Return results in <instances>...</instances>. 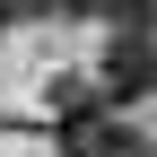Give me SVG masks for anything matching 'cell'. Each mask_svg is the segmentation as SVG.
<instances>
[{
    "mask_svg": "<svg viewBox=\"0 0 157 157\" xmlns=\"http://www.w3.org/2000/svg\"><path fill=\"white\" fill-rule=\"evenodd\" d=\"M96 96L105 105H140V96H157V26H113L105 61H96Z\"/></svg>",
    "mask_w": 157,
    "mask_h": 157,
    "instance_id": "2",
    "label": "cell"
},
{
    "mask_svg": "<svg viewBox=\"0 0 157 157\" xmlns=\"http://www.w3.org/2000/svg\"><path fill=\"white\" fill-rule=\"evenodd\" d=\"M52 140H61V157H148L140 131L122 122V105H105V96L61 105V113H52Z\"/></svg>",
    "mask_w": 157,
    "mask_h": 157,
    "instance_id": "1",
    "label": "cell"
},
{
    "mask_svg": "<svg viewBox=\"0 0 157 157\" xmlns=\"http://www.w3.org/2000/svg\"><path fill=\"white\" fill-rule=\"evenodd\" d=\"M61 17H87V26H157V0H52Z\"/></svg>",
    "mask_w": 157,
    "mask_h": 157,
    "instance_id": "3",
    "label": "cell"
}]
</instances>
